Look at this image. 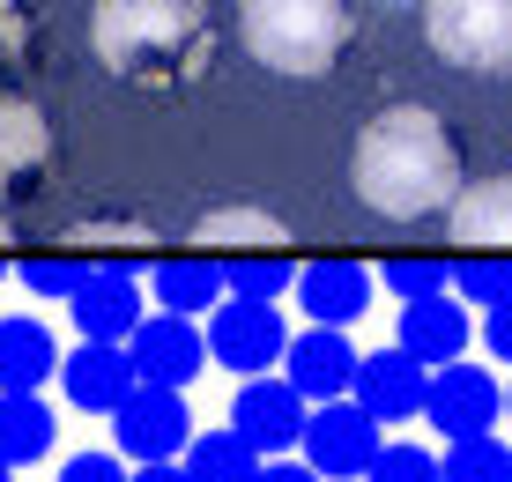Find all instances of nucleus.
<instances>
[{"mask_svg":"<svg viewBox=\"0 0 512 482\" xmlns=\"http://www.w3.org/2000/svg\"><path fill=\"white\" fill-rule=\"evenodd\" d=\"M0 482H15V468H8V460H0Z\"/></svg>","mask_w":512,"mask_h":482,"instance_id":"e433bc0d","label":"nucleus"},{"mask_svg":"<svg viewBox=\"0 0 512 482\" xmlns=\"http://www.w3.org/2000/svg\"><path fill=\"white\" fill-rule=\"evenodd\" d=\"M446 230L468 253H512V171L461 178V193L446 201Z\"/></svg>","mask_w":512,"mask_h":482,"instance_id":"dca6fc26","label":"nucleus"},{"mask_svg":"<svg viewBox=\"0 0 512 482\" xmlns=\"http://www.w3.org/2000/svg\"><path fill=\"white\" fill-rule=\"evenodd\" d=\"M193 245H201L208 260H245V253H290L297 238L268 208H208V216L193 223Z\"/></svg>","mask_w":512,"mask_h":482,"instance_id":"6ab92c4d","label":"nucleus"},{"mask_svg":"<svg viewBox=\"0 0 512 482\" xmlns=\"http://www.w3.org/2000/svg\"><path fill=\"white\" fill-rule=\"evenodd\" d=\"M290 290H297V305L312 312V327H357L364 305H372V290H379V275L364 260H305Z\"/></svg>","mask_w":512,"mask_h":482,"instance_id":"2eb2a0df","label":"nucleus"},{"mask_svg":"<svg viewBox=\"0 0 512 482\" xmlns=\"http://www.w3.org/2000/svg\"><path fill=\"white\" fill-rule=\"evenodd\" d=\"M423 38L461 75H512V0H423Z\"/></svg>","mask_w":512,"mask_h":482,"instance_id":"20e7f679","label":"nucleus"},{"mask_svg":"<svg viewBox=\"0 0 512 482\" xmlns=\"http://www.w3.org/2000/svg\"><path fill=\"white\" fill-rule=\"evenodd\" d=\"M0 282H8V253H0Z\"/></svg>","mask_w":512,"mask_h":482,"instance_id":"4c0bfd02","label":"nucleus"},{"mask_svg":"<svg viewBox=\"0 0 512 482\" xmlns=\"http://www.w3.org/2000/svg\"><path fill=\"white\" fill-rule=\"evenodd\" d=\"M179 468H186V482H253L260 453L238 431H193L186 453H179Z\"/></svg>","mask_w":512,"mask_h":482,"instance_id":"b1692460","label":"nucleus"},{"mask_svg":"<svg viewBox=\"0 0 512 482\" xmlns=\"http://www.w3.org/2000/svg\"><path fill=\"white\" fill-rule=\"evenodd\" d=\"M364 482H438V453H423V445H379Z\"/></svg>","mask_w":512,"mask_h":482,"instance_id":"7c9ffc66","label":"nucleus"},{"mask_svg":"<svg viewBox=\"0 0 512 482\" xmlns=\"http://www.w3.org/2000/svg\"><path fill=\"white\" fill-rule=\"evenodd\" d=\"M238 38L268 75L320 82L357 45V0H238Z\"/></svg>","mask_w":512,"mask_h":482,"instance_id":"7ed1b4c3","label":"nucleus"},{"mask_svg":"<svg viewBox=\"0 0 512 482\" xmlns=\"http://www.w3.org/2000/svg\"><path fill=\"white\" fill-rule=\"evenodd\" d=\"M423 416L446 438H483L505 423V386L490 379L483 364H431V386H423Z\"/></svg>","mask_w":512,"mask_h":482,"instance_id":"9d476101","label":"nucleus"},{"mask_svg":"<svg viewBox=\"0 0 512 482\" xmlns=\"http://www.w3.org/2000/svg\"><path fill=\"white\" fill-rule=\"evenodd\" d=\"M134 364H127V342H82L60 356V394L75 408H90V416H112L119 401L134 394Z\"/></svg>","mask_w":512,"mask_h":482,"instance_id":"f3484780","label":"nucleus"},{"mask_svg":"<svg viewBox=\"0 0 512 482\" xmlns=\"http://www.w3.org/2000/svg\"><path fill=\"white\" fill-rule=\"evenodd\" d=\"M156 245L164 238H156V223H141V216H82L67 230V253L90 260V267H149Z\"/></svg>","mask_w":512,"mask_h":482,"instance_id":"412c9836","label":"nucleus"},{"mask_svg":"<svg viewBox=\"0 0 512 482\" xmlns=\"http://www.w3.org/2000/svg\"><path fill=\"white\" fill-rule=\"evenodd\" d=\"M60 371V342L45 319H0V394H38Z\"/></svg>","mask_w":512,"mask_h":482,"instance_id":"4be33fe9","label":"nucleus"},{"mask_svg":"<svg viewBox=\"0 0 512 482\" xmlns=\"http://www.w3.org/2000/svg\"><path fill=\"white\" fill-rule=\"evenodd\" d=\"M446 290L461 297V305H505L512 297V253H461V267L446 275Z\"/></svg>","mask_w":512,"mask_h":482,"instance_id":"bb28decb","label":"nucleus"},{"mask_svg":"<svg viewBox=\"0 0 512 482\" xmlns=\"http://www.w3.org/2000/svg\"><path fill=\"white\" fill-rule=\"evenodd\" d=\"M112 438H119V453H127L134 468L179 460L186 438H193V408H186V394H171V386H134V394L112 408Z\"/></svg>","mask_w":512,"mask_h":482,"instance_id":"6e6552de","label":"nucleus"},{"mask_svg":"<svg viewBox=\"0 0 512 482\" xmlns=\"http://www.w3.org/2000/svg\"><path fill=\"white\" fill-rule=\"evenodd\" d=\"M15 275H23L30 297H60V305H67V297H75V282L90 275V260H75V253H38V260L15 267Z\"/></svg>","mask_w":512,"mask_h":482,"instance_id":"c85d7f7f","label":"nucleus"},{"mask_svg":"<svg viewBox=\"0 0 512 482\" xmlns=\"http://www.w3.org/2000/svg\"><path fill=\"white\" fill-rule=\"evenodd\" d=\"M30 60H38V23L23 0H0V97L30 75Z\"/></svg>","mask_w":512,"mask_h":482,"instance_id":"cd10ccee","label":"nucleus"},{"mask_svg":"<svg viewBox=\"0 0 512 482\" xmlns=\"http://www.w3.org/2000/svg\"><path fill=\"white\" fill-rule=\"evenodd\" d=\"M60 482H127V460H112V453H75L60 468Z\"/></svg>","mask_w":512,"mask_h":482,"instance_id":"2f4dec72","label":"nucleus"},{"mask_svg":"<svg viewBox=\"0 0 512 482\" xmlns=\"http://www.w3.org/2000/svg\"><path fill=\"white\" fill-rule=\"evenodd\" d=\"M282 379L305 394V408L342 401L349 379H357V349H349V327H305L282 342Z\"/></svg>","mask_w":512,"mask_h":482,"instance_id":"ddd939ff","label":"nucleus"},{"mask_svg":"<svg viewBox=\"0 0 512 482\" xmlns=\"http://www.w3.org/2000/svg\"><path fill=\"white\" fill-rule=\"evenodd\" d=\"M52 164H60V127L45 104L0 97V208H23L45 193Z\"/></svg>","mask_w":512,"mask_h":482,"instance_id":"423d86ee","label":"nucleus"},{"mask_svg":"<svg viewBox=\"0 0 512 482\" xmlns=\"http://www.w3.org/2000/svg\"><path fill=\"white\" fill-rule=\"evenodd\" d=\"M505 416H512V386H505Z\"/></svg>","mask_w":512,"mask_h":482,"instance_id":"58836bf2","label":"nucleus"},{"mask_svg":"<svg viewBox=\"0 0 512 482\" xmlns=\"http://www.w3.org/2000/svg\"><path fill=\"white\" fill-rule=\"evenodd\" d=\"M468 305L453 290H438V297H416V305H401V334H394V349H409L416 364H461L468 356Z\"/></svg>","mask_w":512,"mask_h":482,"instance_id":"a211bd4d","label":"nucleus"},{"mask_svg":"<svg viewBox=\"0 0 512 482\" xmlns=\"http://www.w3.org/2000/svg\"><path fill=\"white\" fill-rule=\"evenodd\" d=\"M67 312H75L82 342H127L141 327V312H149L141 267H90V275L75 282V297H67Z\"/></svg>","mask_w":512,"mask_h":482,"instance_id":"f8f14e48","label":"nucleus"},{"mask_svg":"<svg viewBox=\"0 0 512 482\" xmlns=\"http://www.w3.org/2000/svg\"><path fill=\"white\" fill-rule=\"evenodd\" d=\"M8 245H15V223H8V216H0V253H8Z\"/></svg>","mask_w":512,"mask_h":482,"instance_id":"c9c22d12","label":"nucleus"},{"mask_svg":"<svg viewBox=\"0 0 512 482\" xmlns=\"http://www.w3.org/2000/svg\"><path fill=\"white\" fill-rule=\"evenodd\" d=\"M349 186L357 201L386 223H423L446 216V201L461 193V149H453L446 119L423 104H386L349 149Z\"/></svg>","mask_w":512,"mask_h":482,"instance_id":"f03ea898","label":"nucleus"},{"mask_svg":"<svg viewBox=\"0 0 512 482\" xmlns=\"http://www.w3.org/2000/svg\"><path fill=\"white\" fill-rule=\"evenodd\" d=\"M438 482H512V445L498 431L453 438V453L438 460Z\"/></svg>","mask_w":512,"mask_h":482,"instance_id":"a878e982","label":"nucleus"},{"mask_svg":"<svg viewBox=\"0 0 512 482\" xmlns=\"http://www.w3.org/2000/svg\"><path fill=\"white\" fill-rule=\"evenodd\" d=\"M52 408L38 394H0V460L8 468H30V460H45L52 453Z\"/></svg>","mask_w":512,"mask_h":482,"instance_id":"5701e85b","label":"nucleus"},{"mask_svg":"<svg viewBox=\"0 0 512 482\" xmlns=\"http://www.w3.org/2000/svg\"><path fill=\"white\" fill-rule=\"evenodd\" d=\"M297 445H305V468L320 482H364V468L379 460L386 445V423H372L357 401H320L305 408V431H297Z\"/></svg>","mask_w":512,"mask_h":482,"instance_id":"39448f33","label":"nucleus"},{"mask_svg":"<svg viewBox=\"0 0 512 482\" xmlns=\"http://www.w3.org/2000/svg\"><path fill=\"white\" fill-rule=\"evenodd\" d=\"M483 349L498 356V364H512V297H505V305H490V312H483Z\"/></svg>","mask_w":512,"mask_h":482,"instance_id":"473e14b6","label":"nucleus"},{"mask_svg":"<svg viewBox=\"0 0 512 482\" xmlns=\"http://www.w3.org/2000/svg\"><path fill=\"white\" fill-rule=\"evenodd\" d=\"M201 342H208V364L238 371V379H260V371H275V364H282V342H290V327H282V312H275V305H245V297H223V305L208 312Z\"/></svg>","mask_w":512,"mask_h":482,"instance_id":"0eeeda50","label":"nucleus"},{"mask_svg":"<svg viewBox=\"0 0 512 482\" xmlns=\"http://www.w3.org/2000/svg\"><path fill=\"white\" fill-rule=\"evenodd\" d=\"M141 290L156 297V312H179V319H201L223 305V267L208 253H179V260H156L141 275Z\"/></svg>","mask_w":512,"mask_h":482,"instance_id":"aec40b11","label":"nucleus"},{"mask_svg":"<svg viewBox=\"0 0 512 482\" xmlns=\"http://www.w3.org/2000/svg\"><path fill=\"white\" fill-rule=\"evenodd\" d=\"M231 431L253 445L260 460H282L297 445V431H305V394H297L290 379H275V371H260V379L238 386L231 401Z\"/></svg>","mask_w":512,"mask_h":482,"instance_id":"9b49d317","label":"nucleus"},{"mask_svg":"<svg viewBox=\"0 0 512 482\" xmlns=\"http://www.w3.org/2000/svg\"><path fill=\"white\" fill-rule=\"evenodd\" d=\"M423 386H431V364H416L409 349H372L357 356V379H349V394L372 423H409L423 416Z\"/></svg>","mask_w":512,"mask_h":482,"instance_id":"4468645a","label":"nucleus"},{"mask_svg":"<svg viewBox=\"0 0 512 482\" xmlns=\"http://www.w3.org/2000/svg\"><path fill=\"white\" fill-rule=\"evenodd\" d=\"M216 267H223V297H245V305H275L297 282L290 253H245V260H216Z\"/></svg>","mask_w":512,"mask_h":482,"instance_id":"393cba45","label":"nucleus"},{"mask_svg":"<svg viewBox=\"0 0 512 482\" xmlns=\"http://www.w3.org/2000/svg\"><path fill=\"white\" fill-rule=\"evenodd\" d=\"M216 8L208 0H97L90 8V52L112 82L179 97L201 89L216 67Z\"/></svg>","mask_w":512,"mask_h":482,"instance_id":"f257e3e1","label":"nucleus"},{"mask_svg":"<svg viewBox=\"0 0 512 482\" xmlns=\"http://www.w3.org/2000/svg\"><path fill=\"white\" fill-rule=\"evenodd\" d=\"M127 364H134L141 386L186 394V386L208 371V342H201V327L179 319V312H141V327L127 334Z\"/></svg>","mask_w":512,"mask_h":482,"instance_id":"1a4fd4ad","label":"nucleus"},{"mask_svg":"<svg viewBox=\"0 0 512 482\" xmlns=\"http://www.w3.org/2000/svg\"><path fill=\"white\" fill-rule=\"evenodd\" d=\"M127 482H186V468L179 460H149V468H134Z\"/></svg>","mask_w":512,"mask_h":482,"instance_id":"f704fd0d","label":"nucleus"},{"mask_svg":"<svg viewBox=\"0 0 512 482\" xmlns=\"http://www.w3.org/2000/svg\"><path fill=\"white\" fill-rule=\"evenodd\" d=\"M372 275L401 297V305H416V297H438V290H446L453 267H438V260H394V267H372Z\"/></svg>","mask_w":512,"mask_h":482,"instance_id":"c756f323","label":"nucleus"},{"mask_svg":"<svg viewBox=\"0 0 512 482\" xmlns=\"http://www.w3.org/2000/svg\"><path fill=\"white\" fill-rule=\"evenodd\" d=\"M253 482H320V475H312L305 460H290V453H282V460H260V475H253Z\"/></svg>","mask_w":512,"mask_h":482,"instance_id":"72a5a7b5","label":"nucleus"}]
</instances>
